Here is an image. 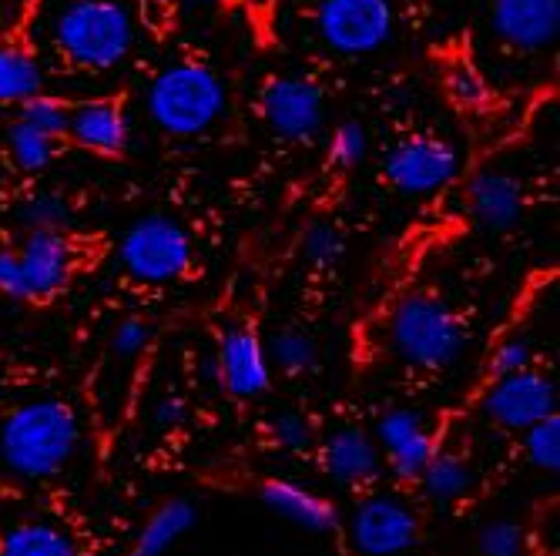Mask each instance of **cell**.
<instances>
[{
    "instance_id": "cell-27",
    "label": "cell",
    "mask_w": 560,
    "mask_h": 556,
    "mask_svg": "<svg viewBox=\"0 0 560 556\" xmlns=\"http://www.w3.org/2000/svg\"><path fill=\"white\" fill-rule=\"evenodd\" d=\"M443 84H446V94L464 111H477V108H487L490 105V87H487V81L480 78V71L470 61L450 64L446 74H443Z\"/></svg>"
},
{
    "instance_id": "cell-34",
    "label": "cell",
    "mask_w": 560,
    "mask_h": 556,
    "mask_svg": "<svg viewBox=\"0 0 560 556\" xmlns=\"http://www.w3.org/2000/svg\"><path fill=\"white\" fill-rule=\"evenodd\" d=\"M148 342H151V326L141 316H128L112 335V348L121 359H135Z\"/></svg>"
},
{
    "instance_id": "cell-28",
    "label": "cell",
    "mask_w": 560,
    "mask_h": 556,
    "mask_svg": "<svg viewBox=\"0 0 560 556\" xmlns=\"http://www.w3.org/2000/svg\"><path fill=\"white\" fill-rule=\"evenodd\" d=\"M527 457L537 470L557 473L560 470V419L557 413L544 416L540 423L527 426Z\"/></svg>"
},
{
    "instance_id": "cell-23",
    "label": "cell",
    "mask_w": 560,
    "mask_h": 556,
    "mask_svg": "<svg viewBox=\"0 0 560 556\" xmlns=\"http://www.w3.org/2000/svg\"><path fill=\"white\" fill-rule=\"evenodd\" d=\"M8 151H11V162L27 171V175H37L44 171L50 162L58 155V138H50L24 121H14L11 131H8Z\"/></svg>"
},
{
    "instance_id": "cell-2",
    "label": "cell",
    "mask_w": 560,
    "mask_h": 556,
    "mask_svg": "<svg viewBox=\"0 0 560 556\" xmlns=\"http://www.w3.org/2000/svg\"><path fill=\"white\" fill-rule=\"evenodd\" d=\"M81 269V245L68 232H0V292L21 301H47Z\"/></svg>"
},
{
    "instance_id": "cell-29",
    "label": "cell",
    "mask_w": 560,
    "mask_h": 556,
    "mask_svg": "<svg viewBox=\"0 0 560 556\" xmlns=\"http://www.w3.org/2000/svg\"><path fill=\"white\" fill-rule=\"evenodd\" d=\"M370 151V138H366V128L360 121H342L336 131H332V141H329V162L342 171L355 168Z\"/></svg>"
},
{
    "instance_id": "cell-22",
    "label": "cell",
    "mask_w": 560,
    "mask_h": 556,
    "mask_svg": "<svg viewBox=\"0 0 560 556\" xmlns=\"http://www.w3.org/2000/svg\"><path fill=\"white\" fill-rule=\"evenodd\" d=\"M420 480L433 499L450 502V499H460L474 486V470L460 452H433L430 463L420 473Z\"/></svg>"
},
{
    "instance_id": "cell-13",
    "label": "cell",
    "mask_w": 560,
    "mask_h": 556,
    "mask_svg": "<svg viewBox=\"0 0 560 556\" xmlns=\"http://www.w3.org/2000/svg\"><path fill=\"white\" fill-rule=\"evenodd\" d=\"M497 34L517 50H544L560 34V0H493Z\"/></svg>"
},
{
    "instance_id": "cell-25",
    "label": "cell",
    "mask_w": 560,
    "mask_h": 556,
    "mask_svg": "<svg viewBox=\"0 0 560 556\" xmlns=\"http://www.w3.org/2000/svg\"><path fill=\"white\" fill-rule=\"evenodd\" d=\"M18 218L27 232H68L71 225V205L61 194L37 191L18 205Z\"/></svg>"
},
{
    "instance_id": "cell-20",
    "label": "cell",
    "mask_w": 560,
    "mask_h": 556,
    "mask_svg": "<svg viewBox=\"0 0 560 556\" xmlns=\"http://www.w3.org/2000/svg\"><path fill=\"white\" fill-rule=\"evenodd\" d=\"M44 87V71L31 47L18 40L0 44V105H21Z\"/></svg>"
},
{
    "instance_id": "cell-10",
    "label": "cell",
    "mask_w": 560,
    "mask_h": 556,
    "mask_svg": "<svg viewBox=\"0 0 560 556\" xmlns=\"http://www.w3.org/2000/svg\"><path fill=\"white\" fill-rule=\"evenodd\" d=\"M262 115L276 134L305 141L323 128V91L305 78H269L262 87Z\"/></svg>"
},
{
    "instance_id": "cell-11",
    "label": "cell",
    "mask_w": 560,
    "mask_h": 556,
    "mask_svg": "<svg viewBox=\"0 0 560 556\" xmlns=\"http://www.w3.org/2000/svg\"><path fill=\"white\" fill-rule=\"evenodd\" d=\"M420 536L417 517L389 496L366 499L352 517V543L366 556H399Z\"/></svg>"
},
{
    "instance_id": "cell-15",
    "label": "cell",
    "mask_w": 560,
    "mask_h": 556,
    "mask_svg": "<svg viewBox=\"0 0 560 556\" xmlns=\"http://www.w3.org/2000/svg\"><path fill=\"white\" fill-rule=\"evenodd\" d=\"M376 433H380V442L386 449L389 470L399 480H406V483L420 480L423 466L430 463V457L436 452V439L427 429L423 416L410 413V410H393V413H386L380 419Z\"/></svg>"
},
{
    "instance_id": "cell-4",
    "label": "cell",
    "mask_w": 560,
    "mask_h": 556,
    "mask_svg": "<svg viewBox=\"0 0 560 556\" xmlns=\"http://www.w3.org/2000/svg\"><path fill=\"white\" fill-rule=\"evenodd\" d=\"M389 332L399 356L427 372L450 369L467 345V322L450 309V301L430 292L406 295L393 312Z\"/></svg>"
},
{
    "instance_id": "cell-6",
    "label": "cell",
    "mask_w": 560,
    "mask_h": 556,
    "mask_svg": "<svg viewBox=\"0 0 560 556\" xmlns=\"http://www.w3.org/2000/svg\"><path fill=\"white\" fill-rule=\"evenodd\" d=\"M121 262L141 282H175L191 269V238L172 218L148 215L121 238Z\"/></svg>"
},
{
    "instance_id": "cell-3",
    "label": "cell",
    "mask_w": 560,
    "mask_h": 556,
    "mask_svg": "<svg viewBox=\"0 0 560 556\" xmlns=\"http://www.w3.org/2000/svg\"><path fill=\"white\" fill-rule=\"evenodd\" d=\"M135 40L131 14L118 0H71L55 21L61 58L84 71L118 68Z\"/></svg>"
},
{
    "instance_id": "cell-24",
    "label": "cell",
    "mask_w": 560,
    "mask_h": 556,
    "mask_svg": "<svg viewBox=\"0 0 560 556\" xmlns=\"http://www.w3.org/2000/svg\"><path fill=\"white\" fill-rule=\"evenodd\" d=\"M266 352H269V363H276L285 376H302V372L316 369V363H319V348H316L313 335H305L299 329L276 332L269 339Z\"/></svg>"
},
{
    "instance_id": "cell-9",
    "label": "cell",
    "mask_w": 560,
    "mask_h": 556,
    "mask_svg": "<svg viewBox=\"0 0 560 556\" xmlns=\"http://www.w3.org/2000/svg\"><path fill=\"white\" fill-rule=\"evenodd\" d=\"M483 410L497 426L524 433L527 426L557 413V386L544 372L521 369L493 382V389L483 399Z\"/></svg>"
},
{
    "instance_id": "cell-16",
    "label": "cell",
    "mask_w": 560,
    "mask_h": 556,
    "mask_svg": "<svg viewBox=\"0 0 560 556\" xmlns=\"http://www.w3.org/2000/svg\"><path fill=\"white\" fill-rule=\"evenodd\" d=\"M467 212L487 232L514 228L524 212V185L514 175L483 171L467 185Z\"/></svg>"
},
{
    "instance_id": "cell-8",
    "label": "cell",
    "mask_w": 560,
    "mask_h": 556,
    "mask_svg": "<svg viewBox=\"0 0 560 556\" xmlns=\"http://www.w3.org/2000/svg\"><path fill=\"white\" fill-rule=\"evenodd\" d=\"M456 168H460V158H456V147L450 141L440 138H410L399 141L386 162H383V175L393 188H399L402 194H427L443 188Z\"/></svg>"
},
{
    "instance_id": "cell-36",
    "label": "cell",
    "mask_w": 560,
    "mask_h": 556,
    "mask_svg": "<svg viewBox=\"0 0 560 556\" xmlns=\"http://www.w3.org/2000/svg\"><path fill=\"white\" fill-rule=\"evenodd\" d=\"M235 4H238L248 17L269 21V14H272V8H276V0H235Z\"/></svg>"
},
{
    "instance_id": "cell-18",
    "label": "cell",
    "mask_w": 560,
    "mask_h": 556,
    "mask_svg": "<svg viewBox=\"0 0 560 556\" xmlns=\"http://www.w3.org/2000/svg\"><path fill=\"white\" fill-rule=\"evenodd\" d=\"M323 466L336 483L363 486L380 476V449L363 429H342L329 436L323 449Z\"/></svg>"
},
{
    "instance_id": "cell-32",
    "label": "cell",
    "mask_w": 560,
    "mask_h": 556,
    "mask_svg": "<svg viewBox=\"0 0 560 556\" xmlns=\"http://www.w3.org/2000/svg\"><path fill=\"white\" fill-rule=\"evenodd\" d=\"M342 251H346V241L339 228L332 225H313L310 235H305V259L313 265H332L342 259Z\"/></svg>"
},
{
    "instance_id": "cell-1",
    "label": "cell",
    "mask_w": 560,
    "mask_h": 556,
    "mask_svg": "<svg viewBox=\"0 0 560 556\" xmlns=\"http://www.w3.org/2000/svg\"><path fill=\"white\" fill-rule=\"evenodd\" d=\"M81 439L78 416L61 399H40L14 410L0 426V460L24 480H47L68 466Z\"/></svg>"
},
{
    "instance_id": "cell-35",
    "label": "cell",
    "mask_w": 560,
    "mask_h": 556,
    "mask_svg": "<svg viewBox=\"0 0 560 556\" xmlns=\"http://www.w3.org/2000/svg\"><path fill=\"white\" fill-rule=\"evenodd\" d=\"M185 419V406L182 399H165L159 406V426H178Z\"/></svg>"
},
{
    "instance_id": "cell-31",
    "label": "cell",
    "mask_w": 560,
    "mask_h": 556,
    "mask_svg": "<svg viewBox=\"0 0 560 556\" xmlns=\"http://www.w3.org/2000/svg\"><path fill=\"white\" fill-rule=\"evenodd\" d=\"M527 363H530V342H527L524 335H511V339H503V342L490 352V359H487V376L497 382V379H503V376L527 369Z\"/></svg>"
},
{
    "instance_id": "cell-7",
    "label": "cell",
    "mask_w": 560,
    "mask_h": 556,
    "mask_svg": "<svg viewBox=\"0 0 560 556\" xmlns=\"http://www.w3.org/2000/svg\"><path fill=\"white\" fill-rule=\"evenodd\" d=\"M316 21L339 55H370L393 37L389 0H323Z\"/></svg>"
},
{
    "instance_id": "cell-37",
    "label": "cell",
    "mask_w": 560,
    "mask_h": 556,
    "mask_svg": "<svg viewBox=\"0 0 560 556\" xmlns=\"http://www.w3.org/2000/svg\"><path fill=\"white\" fill-rule=\"evenodd\" d=\"M0 168H4V155H0Z\"/></svg>"
},
{
    "instance_id": "cell-19",
    "label": "cell",
    "mask_w": 560,
    "mask_h": 556,
    "mask_svg": "<svg viewBox=\"0 0 560 556\" xmlns=\"http://www.w3.org/2000/svg\"><path fill=\"white\" fill-rule=\"evenodd\" d=\"M195 507L188 499H168L162 507L148 517V523L141 527L131 556H165L191 527H195Z\"/></svg>"
},
{
    "instance_id": "cell-5",
    "label": "cell",
    "mask_w": 560,
    "mask_h": 556,
    "mask_svg": "<svg viewBox=\"0 0 560 556\" xmlns=\"http://www.w3.org/2000/svg\"><path fill=\"white\" fill-rule=\"evenodd\" d=\"M225 108L222 81L201 64H175L148 91V115L162 131L188 138L215 125Z\"/></svg>"
},
{
    "instance_id": "cell-17",
    "label": "cell",
    "mask_w": 560,
    "mask_h": 556,
    "mask_svg": "<svg viewBox=\"0 0 560 556\" xmlns=\"http://www.w3.org/2000/svg\"><path fill=\"white\" fill-rule=\"evenodd\" d=\"M259 496L276 517H282V520H289V523H295L302 530H310V533H332L336 523H339L332 502L326 496H319L316 489L302 486V483L266 480L259 486Z\"/></svg>"
},
{
    "instance_id": "cell-12",
    "label": "cell",
    "mask_w": 560,
    "mask_h": 556,
    "mask_svg": "<svg viewBox=\"0 0 560 556\" xmlns=\"http://www.w3.org/2000/svg\"><path fill=\"white\" fill-rule=\"evenodd\" d=\"M215 379L238 399H256L272 386V363L262 339L252 329H232L215 352Z\"/></svg>"
},
{
    "instance_id": "cell-33",
    "label": "cell",
    "mask_w": 560,
    "mask_h": 556,
    "mask_svg": "<svg viewBox=\"0 0 560 556\" xmlns=\"http://www.w3.org/2000/svg\"><path fill=\"white\" fill-rule=\"evenodd\" d=\"M272 436H276V442L282 446V449H292V452H305L313 446V439H316V433H313V423L305 419V416H299V413H279V416H272Z\"/></svg>"
},
{
    "instance_id": "cell-30",
    "label": "cell",
    "mask_w": 560,
    "mask_h": 556,
    "mask_svg": "<svg viewBox=\"0 0 560 556\" xmlns=\"http://www.w3.org/2000/svg\"><path fill=\"white\" fill-rule=\"evenodd\" d=\"M524 546H527V533L514 520H497L483 527L477 536L480 556H524Z\"/></svg>"
},
{
    "instance_id": "cell-26",
    "label": "cell",
    "mask_w": 560,
    "mask_h": 556,
    "mask_svg": "<svg viewBox=\"0 0 560 556\" xmlns=\"http://www.w3.org/2000/svg\"><path fill=\"white\" fill-rule=\"evenodd\" d=\"M18 108H21V118L18 121L31 125L37 131L50 134V138H58V141L68 138V125H71V105H68V100L37 91L27 100H21Z\"/></svg>"
},
{
    "instance_id": "cell-14",
    "label": "cell",
    "mask_w": 560,
    "mask_h": 556,
    "mask_svg": "<svg viewBox=\"0 0 560 556\" xmlns=\"http://www.w3.org/2000/svg\"><path fill=\"white\" fill-rule=\"evenodd\" d=\"M128 115L121 97H94L71 105L68 138L101 158H118L128 147Z\"/></svg>"
},
{
    "instance_id": "cell-21",
    "label": "cell",
    "mask_w": 560,
    "mask_h": 556,
    "mask_svg": "<svg viewBox=\"0 0 560 556\" xmlns=\"http://www.w3.org/2000/svg\"><path fill=\"white\" fill-rule=\"evenodd\" d=\"M0 556H78L74 543L47 523H24L4 533Z\"/></svg>"
}]
</instances>
